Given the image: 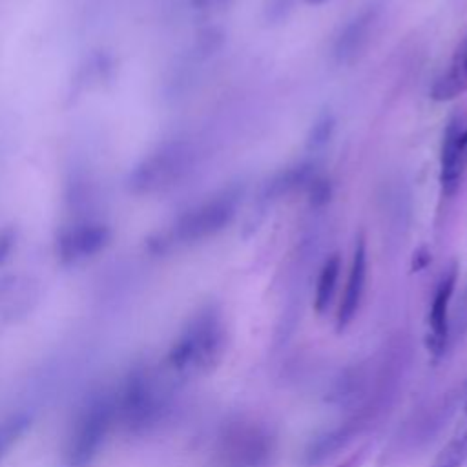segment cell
<instances>
[{"label":"cell","mask_w":467,"mask_h":467,"mask_svg":"<svg viewBox=\"0 0 467 467\" xmlns=\"http://www.w3.org/2000/svg\"><path fill=\"white\" fill-rule=\"evenodd\" d=\"M467 166V153L463 144V126L458 117H452L443 130L440 151V182L445 195H454L460 188Z\"/></svg>","instance_id":"obj_8"},{"label":"cell","mask_w":467,"mask_h":467,"mask_svg":"<svg viewBox=\"0 0 467 467\" xmlns=\"http://www.w3.org/2000/svg\"><path fill=\"white\" fill-rule=\"evenodd\" d=\"M381 13V4L379 2H370L365 7L359 9L339 31V35L334 40L332 55L334 60L339 64L352 62L363 47L368 44L372 29L379 18Z\"/></svg>","instance_id":"obj_7"},{"label":"cell","mask_w":467,"mask_h":467,"mask_svg":"<svg viewBox=\"0 0 467 467\" xmlns=\"http://www.w3.org/2000/svg\"><path fill=\"white\" fill-rule=\"evenodd\" d=\"M15 246V232L11 228L0 230V265L9 257Z\"/></svg>","instance_id":"obj_19"},{"label":"cell","mask_w":467,"mask_h":467,"mask_svg":"<svg viewBox=\"0 0 467 467\" xmlns=\"http://www.w3.org/2000/svg\"><path fill=\"white\" fill-rule=\"evenodd\" d=\"M314 177H316V171H314V164H310V162H299V164L288 166L286 170L279 171L277 175H274L270 179L263 197L266 201L279 199L283 195L292 193L294 190H297L301 186H308V182Z\"/></svg>","instance_id":"obj_13"},{"label":"cell","mask_w":467,"mask_h":467,"mask_svg":"<svg viewBox=\"0 0 467 467\" xmlns=\"http://www.w3.org/2000/svg\"><path fill=\"white\" fill-rule=\"evenodd\" d=\"M239 195V188H226L186 210L170 232L171 241L181 244L199 243L224 230L237 213Z\"/></svg>","instance_id":"obj_5"},{"label":"cell","mask_w":467,"mask_h":467,"mask_svg":"<svg viewBox=\"0 0 467 467\" xmlns=\"http://www.w3.org/2000/svg\"><path fill=\"white\" fill-rule=\"evenodd\" d=\"M467 458V405L449 443L440 451L432 467H462Z\"/></svg>","instance_id":"obj_15"},{"label":"cell","mask_w":467,"mask_h":467,"mask_svg":"<svg viewBox=\"0 0 467 467\" xmlns=\"http://www.w3.org/2000/svg\"><path fill=\"white\" fill-rule=\"evenodd\" d=\"M27 427V416L13 414L0 421V460L13 447V443L22 436Z\"/></svg>","instance_id":"obj_16"},{"label":"cell","mask_w":467,"mask_h":467,"mask_svg":"<svg viewBox=\"0 0 467 467\" xmlns=\"http://www.w3.org/2000/svg\"><path fill=\"white\" fill-rule=\"evenodd\" d=\"M341 272V257L339 254H332L327 257V261L321 266L317 285H316V297H314V308L317 314H323L336 294L337 279Z\"/></svg>","instance_id":"obj_14"},{"label":"cell","mask_w":467,"mask_h":467,"mask_svg":"<svg viewBox=\"0 0 467 467\" xmlns=\"http://www.w3.org/2000/svg\"><path fill=\"white\" fill-rule=\"evenodd\" d=\"M195 164V150L186 140H170L142 159L130 175L133 193H157L179 184Z\"/></svg>","instance_id":"obj_4"},{"label":"cell","mask_w":467,"mask_h":467,"mask_svg":"<svg viewBox=\"0 0 467 467\" xmlns=\"http://www.w3.org/2000/svg\"><path fill=\"white\" fill-rule=\"evenodd\" d=\"M456 266L452 265L443 277L440 279L434 297H432V305L429 310V336H427V348L432 354H441L445 343H447V336H449V303L454 292V285H456Z\"/></svg>","instance_id":"obj_10"},{"label":"cell","mask_w":467,"mask_h":467,"mask_svg":"<svg viewBox=\"0 0 467 467\" xmlns=\"http://www.w3.org/2000/svg\"><path fill=\"white\" fill-rule=\"evenodd\" d=\"M467 91V36L456 46L449 67L434 80L431 99L436 102L454 100Z\"/></svg>","instance_id":"obj_12"},{"label":"cell","mask_w":467,"mask_h":467,"mask_svg":"<svg viewBox=\"0 0 467 467\" xmlns=\"http://www.w3.org/2000/svg\"><path fill=\"white\" fill-rule=\"evenodd\" d=\"M270 434L257 425L232 427L221 443L224 467H265L272 454Z\"/></svg>","instance_id":"obj_6"},{"label":"cell","mask_w":467,"mask_h":467,"mask_svg":"<svg viewBox=\"0 0 467 467\" xmlns=\"http://www.w3.org/2000/svg\"><path fill=\"white\" fill-rule=\"evenodd\" d=\"M365 281H367V246H365V239L358 237L347 286H345L341 303L337 306V316H336L337 330H343L356 316L358 306L361 303L363 290H365Z\"/></svg>","instance_id":"obj_11"},{"label":"cell","mask_w":467,"mask_h":467,"mask_svg":"<svg viewBox=\"0 0 467 467\" xmlns=\"http://www.w3.org/2000/svg\"><path fill=\"white\" fill-rule=\"evenodd\" d=\"M109 230L102 223L84 221L58 235L57 254L64 263H73L82 257L95 255L100 252L109 241Z\"/></svg>","instance_id":"obj_9"},{"label":"cell","mask_w":467,"mask_h":467,"mask_svg":"<svg viewBox=\"0 0 467 467\" xmlns=\"http://www.w3.org/2000/svg\"><path fill=\"white\" fill-rule=\"evenodd\" d=\"M117 425L113 394H93L77 412L62 451V467H89Z\"/></svg>","instance_id":"obj_1"},{"label":"cell","mask_w":467,"mask_h":467,"mask_svg":"<svg viewBox=\"0 0 467 467\" xmlns=\"http://www.w3.org/2000/svg\"><path fill=\"white\" fill-rule=\"evenodd\" d=\"M429 261H431V255L427 254L425 248H421V250H418V252L414 254V265H412V268H414V270H421Z\"/></svg>","instance_id":"obj_20"},{"label":"cell","mask_w":467,"mask_h":467,"mask_svg":"<svg viewBox=\"0 0 467 467\" xmlns=\"http://www.w3.org/2000/svg\"><path fill=\"white\" fill-rule=\"evenodd\" d=\"M308 195H310V204L312 206H325L330 201V195H332L330 181H327L323 177H314L308 182Z\"/></svg>","instance_id":"obj_18"},{"label":"cell","mask_w":467,"mask_h":467,"mask_svg":"<svg viewBox=\"0 0 467 467\" xmlns=\"http://www.w3.org/2000/svg\"><path fill=\"white\" fill-rule=\"evenodd\" d=\"M332 131H334V117H332L330 113L319 115V117L314 120V124H312V128H310V131H308L306 146H308L310 150H319V148H323V146L330 140Z\"/></svg>","instance_id":"obj_17"},{"label":"cell","mask_w":467,"mask_h":467,"mask_svg":"<svg viewBox=\"0 0 467 467\" xmlns=\"http://www.w3.org/2000/svg\"><path fill=\"white\" fill-rule=\"evenodd\" d=\"M201 2L206 7H223V5H228L232 0H201Z\"/></svg>","instance_id":"obj_21"},{"label":"cell","mask_w":467,"mask_h":467,"mask_svg":"<svg viewBox=\"0 0 467 467\" xmlns=\"http://www.w3.org/2000/svg\"><path fill=\"white\" fill-rule=\"evenodd\" d=\"M224 330L221 317L213 310L199 312L181 332L170 348V365L184 374L212 368L223 354Z\"/></svg>","instance_id":"obj_3"},{"label":"cell","mask_w":467,"mask_h":467,"mask_svg":"<svg viewBox=\"0 0 467 467\" xmlns=\"http://www.w3.org/2000/svg\"><path fill=\"white\" fill-rule=\"evenodd\" d=\"M113 400L117 423L133 434L155 427L168 405V396L159 378L144 368L130 372L113 394Z\"/></svg>","instance_id":"obj_2"},{"label":"cell","mask_w":467,"mask_h":467,"mask_svg":"<svg viewBox=\"0 0 467 467\" xmlns=\"http://www.w3.org/2000/svg\"><path fill=\"white\" fill-rule=\"evenodd\" d=\"M463 144H465V153H467V128H463Z\"/></svg>","instance_id":"obj_22"}]
</instances>
